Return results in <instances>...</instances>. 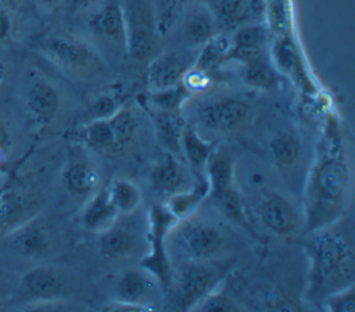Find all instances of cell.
Wrapping results in <instances>:
<instances>
[{"label": "cell", "mask_w": 355, "mask_h": 312, "mask_svg": "<svg viewBox=\"0 0 355 312\" xmlns=\"http://www.w3.org/2000/svg\"><path fill=\"white\" fill-rule=\"evenodd\" d=\"M12 21L8 12L0 7V42H7L11 37Z\"/></svg>", "instance_id": "ab89813d"}, {"label": "cell", "mask_w": 355, "mask_h": 312, "mask_svg": "<svg viewBox=\"0 0 355 312\" xmlns=\"http://www.w3.org/2000/svg\"><path fill=\"white\" fill-rule=\"evenodd\" d=\"M153 279L154 277L143 268L125 270L116 283L118 301L139 306L141 309H148L143 301L153 290Z\"/></svg>", "instance_id": "2e32d148"}, {"label": "cell", "mask_w": 355, "mask_h": 312, "mask_svg": "<svg viewBox=\"0 0 355 312\" xmlns=\"http://www.w3.org/2000/svg\"><path fill=\"white\" fill-rule=\"evenodd\" d=\"M214 200L216 201L219 209L223 212L225 216H227L232 222L240 225L243 229L254 233V223L250 215V209L234 186L214 197Z\"/></svg>", "instance_id": "4316f807"}, {"label": "cell", "mask_w": 355, "mask_h": 312, "mask_svg": "<svg viewBox=\"0 0 355 312\" xmlns=\"http://www.w3.org/2000/svg\"><path fill=\"white\" fill-rule=\"evenodd\" d=\"M65 189L73 196H87L93 193L100 182V175L93 165L86 161H72L62 172Z\"/></svg>", "instance_id": "603a6c76"}, {"label": "cell", "mask_w": 355, "mask_h": 312, "mask_svg": "<svg viewBox=\"0 0 355 312\" xmlns=\"http://www.w3.org/2000/svg\"><path fill=\"white\" fill-rule=\"evenodd\" d=\"M6 177H7V175H6ZM6 177H4V179H1V180H0V186H1V184H3V183H4V180H6Z\"/></svg>", "instance_id": "7dc6e473"}, {"label": "cell", "mask_w": 355, "mask_h": 312, "mask_svg": "<svg viewBox=\"0 0 355 312\" xmlns=\"http://www.w3.org/2000/svg\"><path fill=\"white\" fill-rule=\"evenodd\" d=\"M323 306L333 312H354L355 311V286L354 283L337 291L330 293L323 300Z\"/></svg>", "instance_id": "74e56055"}, {"label": "cell", "mask_w": 355, "mask_h": 312, "mask_svg": "<svg viewBox=\"0 0 355 312\" xmlns=\"http://www.w3.org/2000/svg\"><path fill=\"white\" fill-rule=\"evenodd\" d=\"M73 280L60 268L39 265L24 275L19 283L21 293L36 301H58L73 291Z\"/></svg>", "instance_id": "52a82bcc"}, {"label": "cell", "mask_w": 355, "mask_h": 312, "mask_svg": "<svg viewBox=\"0 0 355 312\" xmlns=\"http://www.w3.org/2000/svg\"><path fill=\"white\" fill-rule=\"evenodd\" d=\"M193 64L194 60H190L187 54L180 51L158 53L151 58L147 72V82L151 92L180 83Z\"/></svg>", "instance_id": "30bf717a"}, {"label": "cell", "mask_w": 355, "mask_h": 312, "mask_svg": "<svg viewBox=\"0 0 355 312\" xmlns=\"http://www.w3.org/2000/svg\"><path fill=\"white\" fill-rule=\"evenodd\" d=\"M82 139L89 147L98 151H115L114 136L108 119L89 121L80 132Z\"/></svg>", "instance_id": "1f68e13d"}, {"label": "cell", "mask_w": 355, "mask_h": 312, "mask_svg": "<svg viewBox=\"0 0 355 312\" xmlns=\"http://www.w3.org/2000/svg\"><path fill=\"white\" fill-rule=\"evenodd\" d=\"M125 46L129 55L136 61L151 60L159 51L158 36L147 26H128Z\"/></svg>", "instance_id": "d4e9b609"}, {"label": "cell", "mask_w": 355, "mask_h": 312, "mask_svg": "<svg viewBox=\"0 0 355 312\" xmlns=\"http://www.w3.org/2000/svg\"><path fill=\"white\" fill-rule=\"evenodd\" d=\"M194 309L198 311H239V305L230 300L225 293L212 291L204 300H201Z\"/></svg>", "instance_id": "f35d334b"}, {"label": "cell", "mask_w": 355, "mask_h": 312, "mask_svg": "<svg viewBox=\"0 0 355 312\" xmlns=\"http://www.w3.org/2000/svg\"><path fill=\"white\" fill-rule=\"evenodd\" d=\"M182 33L187 46H202L216 35L212 12L205 6H194L184 17Z\"/></svg>", "instance_id": "ffe728a7"}, {"label": "cell", "mask_w": 355, "mask_h": 312, "mask_svg": "<svg viewBox=\"0 0 355 312\" xmlns=\"http://www.w3.org/2000/svg\"><path fill=\"white\" fill-rule=\"evenodd\" d=\"M32 46L54 65L76 75H93L104 67L101 57L87 42L67 32L42 33Z\"/></svg>", "instance_id": "277c9868"}, {"label": "cell", "mask_w": 355, "mask_h": 312, "mask_svg": "<svg viewBox=\"0 0 355 312\" xmlns=\"http://www.w3.org/2000/svg\"><path fill=\"white\" fill-rule=\"evenodd\" d=\"M119 108H122V103L115 94L103 93L96 98H93V101L89 104L87 116H89V121L108 119Z\"/></svg>", "instance_id": "8d00e7d4"}, {"label": "cell", "mask_w": 355, "mask_h": 312, "mask_svg": "<svg viewBox=\"0 0 355 312\" xmlns=\"http://www.w3.org/2000/svg\"><path fill=\"white\" fill-rule=\"evenodd\" d=\"M6 153H3V151H0V173H7L8 171H7V161H6Z\"/></svg>", "instance_id": "ee69618b"}, {"label": "cell", "mask_w": 355, "mask_h": 312, "mask_svg": "<svg viewBox=\"0 0 355 312\" xmlns=\"http://www.w3.org/2000/svg\"><path fill=\"white\" fill-rule=\"evenodd\" d=\"M352 187L351 166L347 159L341 130L330 119L320 139L318 154L311 166L304 191L305 230L333 226L345 214Z\"/></svg>", "instance_id": "6da1fadb"}, {"label": "cell", "mask_w": 355, "mask_h": 312, "mask_svg": "<svg viewBox=\"0 0 355 312\" xmlns=\"http://www.w3.org/2000/svg\"><path fill=\"white\" fill-rule=\"evenodd\" d=\"M272 55L277 68L290 75L298 85L305 86L309 83L300 50L290 35H279L272 47Z\"/></svg>", "instance_id": "ac0fdd59"}, {"label": "cell", "mask_w": 355, "mask_h": 312, "mask_svg": "<svg viewBox=\"0 0 355 312\" xmlns=\"http://www.w3.org/2000/svg\"><path fill=\"white\" fill-rule=\"evenodd\" d=\"M269 154L273 164L282 169L294 168L301 158V143L290 132H280L269 141Z\"/></svg>", "instance_id": "484cf974"}, {"label": "cell", "mask_w": 355, "mask_h": 312, "mask_svg": "<svg viewBox=\"0 0 355 312\" xmlns=\"http://www.w3.org/2000/svg\"><path fill=\"white\" fill-rule=\"evenodd\" d=\"M166 243L178 250L184 261H222L227 248L223 232L193 214L175 223Z\"/></svg>", "instance_id": "3957f363"}, {"label": "cell", "mask_w": 355, "mask_h": 312, "mask_svg": "<svg viewBox=\"0 0 355 312\" xmlns=\"http://www.w3.org/2000/svg\"><path fill=\"white\" fill-rule=\"evenodd\" d=\"M126 18L121 0H105L103 6L89 18V28L100 37L125 43Z\"/></svg>", "instance_id": "5bb4252c"}, {"label": "cell", "mask_w": 355, "mask_h": 312, "mask_svg": "<svg viewBox=\"0 0 355 312\" xmlns=\"http://www.w3.org/2000/svg\"><path fill=\"white\" fill-rule=\"evenodd\" d=\"M215 12L220 22L226 25H236L248 18V8L245 0H214Z\"/></svg>", "instance_id": "e575fe53"}, {"label": "cell", "mask_w": 355, "mask_h": 312, "mask_svg": "<svg viewBox=\"0 0 355 312\" xmlns=\"http://www.w3.org/2000/svg\"><path fill=\"white\" fill-rule=\"evenodd\" d=\"M268 28L263 24L241 25L233 35L230 44L236 46H257L266 47Z\"/></svg>", "instance_id": "d590c367"}, {"label": "cell", "mask_w": 355, "mask_h": 312, "mask_svg": "<svg viewBox=\"0 0 355 312\" xmlns=\"http://www.w3.org/2000/svg\"><path fill=\"white\" fill-rule=\"evenodd\" d=\"M178 219L164 204L153 205L150 209V250L140 265L162 287H169L173 279L171 257L168 252V234Z\"/></svg>", "instance_id": "8992f818"}, {"label": "cell", "mask_w": 355, "mask_h": 312, "mask_svg": "<svg viewBox=\"0 0 355 312\" xmlns=\"http://www.w3.org/2000/svg\"><path fill=\"white\" fill-rule=\"evenodd\" d=\"M108 122L112 130L115 150H121L122 147L132 143L137 135V118L128 108H119L112 116L108 118Z\"/></svg>", "instance_id": "f546056e"}, {"label": "cell", "mask_w": 355, "mask_h": 312, "mask_svg": "<svg viewBox=\"0 0 355 312\" xmlns=\"http://www.w3.org/2000/svg\"><path fill=\"white\" fill-rule=\"evenodd\" d=\"M265 19L276 35H290L291 3L290 0H266Z\"/></svg>", "instance_id": "836d02e7"}, {"label": "cell", "mask_w": 355, "mask_h": 312, "mask_svg": "<svg viewBox=\"0 0 355 312\" xmlns=\"http://www.w3.org/2000/svg\"><path fill=\"white\" fill-rule=\"evenodd\" d=\"M182 157L194 173H202L207 162L216 150L214 141L204 140L191 125H184L180 137Z\"/></svg>", "instance_id": "d6986e66"}, {"label": "cell", "mask_w": 355, "mask_h": 312, "mask_svg": "<svg viewBox=\"0 0 355 312\" xmlns=\"http://www.w3.org/2000/svg\"><path fill=\"white\" fill-rule=\"evenodd\" d=\"M4 76H6V67H4V64L0 61V83L3 82Z\"/></svg>", "instance_id": "f6af8a7d"}, {"label": "cell", "mask_w": 355, "mask_h": 312, "mask_svg": "<svg viewBox=\"0 0 355 312\" xmlns=\"http://www.w3.org/2000/svg\"><path fill=\"white\" fill-rule=\"evenodd\" d=\"M37 4H40L44 8H54L57 7L62 0H35Z\"/></svg>", "instance_id": "7bdbcfd3"}, {"label": "cell", "mask_w": 355, "mask_h": 312, "mask_svg": "<svg viewBox=\"0 0 355 312\" xmlns=\"http://www.w3.org/2000/svg\"><path fill=\"white\" fill-rule=\"evenodd\" d=\"M119 214L116 212L110 193L108 187L103 189L101 191H97L86 204V207L82 211L80 222L85 229L90 232H103L111 225L115 223Z\"/></svg>", "instance_id": "e0dca14e"}, {"label": "cell", "mask_w": 355, "mask_h": 312, "mask_svg": "<svg viewBox=\"0 0 355 312\" xmlns=\"http://www.w3.org/2000/svg\"><path fill=\"white\" fill-rule=\"evenodd\" d=\"M230 49V42L226 36L214 35L209 40H207L194 58L193 68L201 72H211L220 62L225 61V57Z\"/></svg>", "instance_id": "83f0119b"}, {"label": "cell", "mask_w": 355, "mask_h": 312, "mask_svg": "<svg viewBox=\"0 0 355 312\" xmlns=\"http://www.w3.org/2000/svg\"><path fill=\"white\" fill-rule=\"evenodd\" d=\"M204 173L209 183L211 197H216L225 190L233 187L234 183V162L229 153L218 148L211 155L205 165Z\"/></svg>", "instance_id": "7402d4cb"}, {"label": "cell", "mask_w": 355, "mask_h": 312, "mask_svg": "<svg viewBox=\"0 0 355 312\" xmlns=\"http://www.w3.org/2000/svg\"><path fill=\"white\" fill-rule=\"evenodd\" d=\"M11 147H12L11 135H10L8 129L6 128V125L0 121V151L8 154Z\"/></svg>", "instance_id": "b9f144b4"}, {"label": "cell", "mask_w": 355, "mask_h": 312, "mask_svg": "<svg viewBox=\"0 0 355 312\" xmlns=\"http://www.w3.org/2000/svg\"><path fill=\"white\" fill-rule=\"evenodd\" d=\"M248 15L257 19H265L266 12V0H245Z\"/></svg>", "instance_id": "60d3db41"}, {"label": "cell", "mask_w": 355, "mask_h": 312, "mask_svg": "<svg viewBox=\"0 0 355 312\" xmlns=\"http://www.w3.org/2000/svg\"><path fill=\"white\" fill-rule=\"evenodd\" d=\"M251 116V108L241 98H222L204 105L198 111L200 123L214 132H233L244 126Z\"/></svg>", "instance_id": "9c48e42d"}, {"label": "cell", "mask_w": 355, "mask_h": 312, "mask_svg": "<svg viewBox=\"0 0 355 312\" xmlns=\"http://www.w3.org/2000/svg\"><path fill=\"white\" fill-rule=\"evenodd\" d=\"M243 79L248 86L259 90H270L277 83L276 72L268 61L266 55L245 64Z\"/></svg>", "instance_id": "4dcf8cb0"}, {"label": "cell", "mask_w": 355, "mask_h": 312, "mask_svg": "<svg viewBox=\"0 0 355 312\" xmlns=\"http://www.w3.org/2000/svg\"><path fill=\"white\" fill-rule=\"evenodd\" d=\"M225 270L220 261H186L175 279L173 301L176 308L194 309L218 287Z\"/></svg>", "instance_id": "5b68a950"}, {"label": "cell", "mask_w": 355, "mask_h": 312, "mask_svg": "<svg viewBox=\"0 0 355 312\" xmlns=\"http://www.w3.org/2000/svg\"><path fill=\"white\" fill-rule=\"evenodd\" d=\"M190 93L191 92L186 87V85L180 82L175 86L151 92L150 98L157 110L179 112L183 103L190 97Z\"/></svg>", "instance_id": "d6a6232c"}, {"label": "cell", "mask_w": 355, "mask_h": 312, "mask_svg": "<svg viewBox=\"0 0 355 312\" xmlns=\"http://www.w3.org/2000/svg\"><path fill=\"white\" fill-rule=\"evenodd\" d=\"M108 193L119 215H130L141 202V193L139 187L128 179H115L110 184Z\"/></svg>", "instance_id": "f1b7e54d"}, {"label": "cell", "mask_w": 355, "mask_h": 312, "mask_svg": "<svg viewBox=\"0 0 355 312\" xmlns=\"http://www.w3.org/2000/svg\"><path fill=\"white\" fill-rule=\"evenodd\" d=\"M8 240L11 250L26 259H43L53 250V239L47 227L33 220L11 232Z\"/></svg>", "instance_id": "7c38bea8"}, {"label": "cell", "mask_w": 355, "mask_h": 312, "mask_svg": "<svg viewBox=\"0 0 355 312\" xmlns=\"http://www.w3.org/2000/svg\"><path fill=\"white\" fill-rule=\"evenodd\" d=\"M139 240L133 230L126 226L111 225L101 232L98 239L100 255L107 261H122L129 258L137 248Z\"/></svg>", "instance_id": "9a60e30c"}, {"label": "cell", "mask_w": 355, "mask_h": 312, "mask_svg": "<svg viewBox=\"0 0 355 312\" xmlns=\"http://www.w3.org/2000/svg\"><path fill=\"white\" fill-rule=\"evenodd\" d=\"M194 180L196 177H193L182 159L171 153H168L164 159L155 165L151 173L153 189L158 196L164 198H169L180 191L190 189Z\"/></svg>", "instance_id": "8fae6325"}, {"label": "cell", "mask_w": 355, "mask_h": 312, "mask_svg": "<svg viewBox=\"0 0 355 312\" xmlns=\"http://www.w3.org/2000/svg\"><path fill=\"white\" fill-rule=\"evenodd\" d=\"M173 1H175V3H178V1H179V3H187V1H194V0H173Z\"/></svg>", "instance_id": "bcb514c9"}, {"label": "cell", "mask_w": 355, "mask_h": 312, "mask_svg": "<svg viewBox=\"0 0 355 312\" xmlns=\"http://www.w3.org/2000/svg\"><path fill=\"white\" fill-rule=\"evenodd\" d=\"M208 194L209 183L205 173H196V180L193 186L166 198V202L164 205L179 220L191 215Z\"/></svg>", "instance_id": "44dd1931"}, {"label": "cell", "mask_w": 355, "mask_h": 312, "mask_svg": "<svg viewBox=\"0 0 355 312\" xmlns=\"http://www.w3.org/2000/svg\"><path fill=\"white\" fill-rule=\"evenodd\" d=\"M60 105V93L53 83L46 79H36L29 85L25 93V107L37 125L50 123L55 118Z\"/></svg>", "instance_id": "4fadbf2b"}, {"label": "cell", "mask_w": 355, "mask_h": 312, "mask_svg": "<svg viewBox=\"0 0 355 312\" xmlns=\"http://www.w3.org/2000/svg\"><path fill=\"white\" fill-rule=\"evenodd\" d=\"M154 126L159 144L168 153L173 154L178 158H182L180 137L184 123L179 114L157 110V112L154 114Z\"/></svg>", "instance_id": "cb8c5ba5"}, {"label": "cell", "mask_w": 355, "mask_h": 312, "mask_svg": "<svg viewBox=\"0 0 355 312\" xmlns=\"http://www.w3.org/2000/svg\"><path fill=\"white\" fill-rule=\"evenodd\" d=\"M257 212L261 223L276 236L293 237L300 229V216L297 208L279 191H262Z\"/></svg>", "instance_id": "ba28073f"}, {"label": "cell", "mask_w": 355, "mask_h": 312, "mask_svg": "<svg viewBox=\"0 0 355 312\" xmlns=\"http://www.w3.org/2000/svg\"><path fill=\"white\" fill-rule=\"evenodd\" d=\"M331 226L316 230L306 243L311 261L308 298L323 300L333 291L354 283L355 259L352 243Z\"/></svg>", "instance_id": "7a4b0ae2"}]
</instances>
